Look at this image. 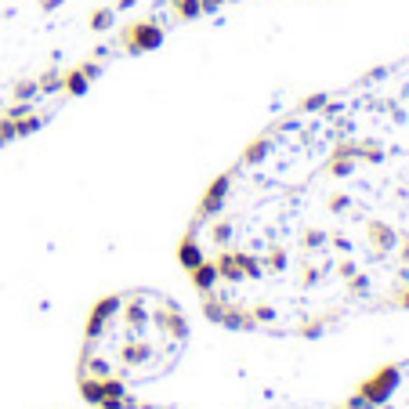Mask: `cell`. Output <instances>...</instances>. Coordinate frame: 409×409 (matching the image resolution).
Here are the masks:
<instances>
[{
  "label": "cell",
  "instance_id": "obj_2",
  "mask_svg": "<svg viewBox=\"0 0 409 409\" xmlns=\"http://www.w3.org/2000/svg\"><path fill=\"white\" fill-rule=\"evenodd\" d=\"M228 192H232V170H228V174H217V178L207 185V192H203V199H199V210H196V221H207V217H214L217 210L225 207Z\"/></svg>",
  "mask_w": 409,
  "mask_h": 409
},
{
  "label": "cell",
  "instance_id": "obj_5",
  "mask_svg": "<svg viewBox=\"0 0 409 409\" xmlns=\"http://www.w3.org/2000/svg\"><path fill=\"white\" fill-rule=\"evenodd\" d=\"M87 87H91V80L84 76V69H80V66H76V69H69L66 76H62V91H66V94H73V98H76V94H84Z\"/></svg>",
  "mask_w": 409,
  "mask_h": 409
},
{
  "label": "cell",
  "instance_id": "obj_9",
  "mask_svg": "<svg viewBox=\"0 0 409 409\" xmlns=\"http://www.w3.org/2000/svg\"><path fill=\"white\" fill-rule=\"evenodd\" d=\"M58 87H62V73L58 69H47L37 80V91H58Z\"/></svg>",
  "mask_w": 409,
  "mask_h": 409
},
{
  "label": "cell",
  "instance_id": "obj_11",
  "mask_svg": "<svg viewBox=\"0 0 409 409\" xmlns=\"http://www.w3.org/2000/svg\"><path fill=\"white\" fill-rule=\"evenodd\" d=\"M348 196H334V199H329V210H334V214H340V210H348Z\"/></svg>",
  "mask_w": 409,
  "mask_h": 409
},
{
  "label": "cell",
  "instance_id": "obj_12",
  "mask_svg": "<svg viewBox=\"0 0 409 409\" xmlns=\"http://www.w3.org/2000/svg\"><path fill=\"white\" fill-rule=\"evenodd\" d=\"M62 0H40V11H58Z\"/></svg>",
  "mask_w": 409,
  "mask_h": 409
},
{
  "label": "cell",
  "instance_id": "obj_13",
  "mask_svg": "<svg viewBox=\"0 0 409 409\" xmlns=\"http://www.w3.org/2000/svg\"><path fill=\"white\" fill-rule=\"evenodd\" d=\"M199 4H203V11H217V8L225 4V0H199Z\"/></svg>",
  "mask_w": 409,
  "mask_h": 409
},
{
  "label": "cell",
  "instance_id": "obj_1",
  "mask_svg": "<svg viewBox=\"0 0 409 409\" xmlns=\"http://www.w3.org/2000/svg\"><path fill=\"white\" fill-rule=\"evenodd\" d=\"M120 44H123V51H127V55H145V51H156V47L163 44V26H160V22H152V19L131 22V26H123Z\"/></svg>",
  "mask_w": 409,
  "mask_h": 409
},
{
  "label": "cell",
  "instance_id": "obj_4",
  "mask_svg": "<svg viewBox=\"0 0 409 409\" xmlns=\"http://www.w3.org/2000/svg\"><path fill=\"white\" fill-rule=\"evenodd\" d=\"M269 149H272V138H269V134L254 138V141L246 145V152H243V167H254V163H261L264 156H269Z\"/></svg>",
  "mask_w": 409,
  "mask_h": 409
},
{
  "label": "cell",
  "instance_id": "obj_10",
  "mask_svg": "<svg viewBox=\"0 0 409 409\" xmlns=\"http://www.w3.org/2000/svg\"><path fill=\"white\" fill-rule=\"evenodd\" d=\"M33 94H37V84H33V80H22V84H15V98H19V102H29Z\"/></svg>",
  "mask_w": 409,
  "mask_h": 409
},
{
  "label": "cell",
  "instance_id": "obj_15",
  "mask_svg": "<svg viewBox=\"0 0 409 409\" xmlns=\"http://www.w3.org/2000/svg\"><path fill=\"white\" fill-rule=\"evenodd\" d=\"M170 4H178V0H170Z\"/></svg>",
  "mask_w": 409,
  "mask_h": 409
},
{
  "label": "cell",
  "instance_id": "obj_8",
  "mask_svg": "<svg viewBox=\"0 0 409 409\" xmlns=\"http://www.w3.org/2000/svg\"><path fill=\"white\" fill-rule=\"evenodd\" d=\"M326 94L322 91H316V94H308V98H301V105H297V109H301V113H322V109H326Z\"/></svg>",
  "mask_w": 409,
  "mask_h": 409
},
{
  "label": "cell",
  "instance_id": "obj_6",
  "mask_svg": "<svg viewBox=\"0 0 409 409\" xmlns=\"http://www.w3.org/2000/svg\"><path fill=\"white\" fill-rule=\"evenodd\" d=\"M87 22H91L94 33H109V29H113V22H116V8H94Z\"/></svg>",
  "mask_w": 409,
  "mask_h": 409
},
{
  "label": "cell",
  "instance_id": "obj_3",
  "mask_svg": "<svg viewBox=\"0 0 409 409\" xmlns=\"http://www.w3.org/2000/svg\"><path fill=\"white\" fill-rule=\"evenodd\" d=\"M178 261L185 264L188 272H192L199 261H207V254H203V246L196 243V232H188L185 239H181V246H178Z\"/></svg>",
  "mask_w": 409,
  "mask_h": 409
},
{
  "label": "cell",
  "instance_id": "obj_7",
  "mask_svg": "<svg viewBox=\"0 0 409 409\" xmlns=\"http://www.w3.org/2000/svg\"><path fill=\"white\" fill-rule=\"evenodd\" d=\"M170 8H174V15H178L181 22H192V19H199V15H203L199 0H178V4H170Z\"/></svg>",
  "mask_w": 409,
  "mask_h": 409
},
{
  "label": "cell",
  "instance_id": "obj_14",
  "mask_svg": "<svg viewBox=\"0 0 409 409\" xmlns=\"http://www.w3.org/2000/svg\"><path fill=\"white\" fill-rule=\"evenodd\" d=\"M134 4H138V0H116L113 8H116V11H127V8H134Z\"/></svg>",
  "mask_w": 409,
  "mask_h": 409
}]
</instances>
